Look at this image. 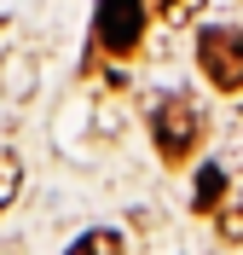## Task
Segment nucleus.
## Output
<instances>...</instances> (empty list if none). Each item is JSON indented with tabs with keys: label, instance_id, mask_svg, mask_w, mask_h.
I'll list each match as a JSON object with an SVG mask.
<instances>
[{
	"label": "nucleus",
	"instance_id": "8",
	"mask_svg": "<svg viewBox=\"0 0 243 255\" xmlns=\"http://www.w3.org/2000/svg\"><path fill=\"white\" fill-rule=\"evenodd\" d=\"M226 168H243V116L232 122V151H226Z\"/></svg>",
	"mask_w": 243,
	"mask_h": 255
},
{
	"label": "nucleus",
	"instance_id": "6",
	"mask_svg": "<svg viewBox=\"0 0 243 255\" xmlns=\"http://www.w3.org/2000/svg\"><path fill=\"white\" fill-rule=\"evenodd\" d=\"M17 191H23V162H17V151L0 145V215L17 203Z\"/></svg>",
	"mask_w": 243,
	"mask_h": 255
},
{
	"label": "nucleus",
	"instance_id": "1",
	"mask_svg": "<svg viewBox=\"0 0 243 255\" xmlns=\"http://www.w3.org/2000/svg\"><path fill=\"white\" fill-rule=\"evenodd\" d=\"M151 133H157V151L162 162H185L197 151V139H203V116H197V105L185 93H174L168 105H157V116H151Z\"/></svg>",
	"mask_w": 243,
	"mask_h": 255
},
{
	"label": "nucleus",
	"instance_id": "3",
	"mask_svg": "<svg viewBox=\"0 0 243 255\" xmlns=\"http://www.w3.org/2000/svg\"><path fill=\"white\" fill-rule=\"evenodd\" d=\"M145 35V6L139 0H98V47L104 52H133Z\"/></svg>",
	"mask_w": 243,
	"mask_h": 255
},
{
	"label": "nucleus",
	"instance_id": "9",
	"mask_svg": "<svg viewBox=\"0 0 243 255\" xmlns=\"http://www.w3.org/2000/svg\"><path fill=\"white\" fill-rule=\"evenodd\" d=\"M157 12H162V17H168V23H179V17L191 12V0H157Z\"/></svg>",
	"mask_w": 243,
	"mask_h": 255
},
{
	"label": "nucleus",
	"instance_id": "5",
	"mask_svg": "<svg viewBox=\"0 0 243 255\" xmlns=\"http://www.w3.org/2000/svg\"><path fill=\"white\" fill-rule=\"evenodd\" d=\"M214 226H220V238L243 244V191H226V197L214 203Z\"/></svg>",
	"mask_w": 243,
	"mask_h": 255
},
{
	"label": "nucleus",
	"instance_id": "4",
	"mask_svg": "<svg viewBox=\"0 0 243 255\" xmlns=\"http://www.w3.org/2000/svg\"><path fill=\"white\" fill-rule=\"evenodd\" d=\"M226 197V162H209L197 168V191H191V209L197 215H214V203Z\"/></svg>",
	"mask_w": 243,
	"mask_h": 255
},
{
	"label": "nucleus",
	"instance_id": "7",
	"mask_svg": "<svg viewBox=\"0 0 243 255\" xmlns=\"http://www.w3.org/2000/svg\"><path fill=\"white\" fill-rule=\"evenodd\" d=\"M70 255H128V250H122L116 232H87V238H76V250H70Z\"/></svg>",
	"mask_w": 243,
	"mask_h": 255
},
{
	"label": "nucleus",
	"instance_id": "2",
	"mask_svg": "<svg viewBox=\"0 0 243 255\" xmlns=\"http://www.w3.org/2000/svg\"><path fill=\"white\" fill-rule=\"evenodd\" d=\"M197 64L220 93H243V35L226 23H209L197 35Z\"/></svg>",
	"mask_w": 243,
	"mask_h": 255
}]
</instances>
